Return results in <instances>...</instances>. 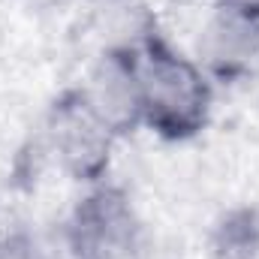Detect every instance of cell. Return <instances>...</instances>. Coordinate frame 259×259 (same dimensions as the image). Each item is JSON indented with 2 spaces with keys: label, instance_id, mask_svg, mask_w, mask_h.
I'll return each instance as SVG.
<instances>
[{
  "label": "cell",
  "instance_id": "3957f363",
  "mask_svg": "<svg viewBox=\"0 0 259 259\" xmlns=\"http://www.w3.org/2000/svg\"><path fill=\"white\" fill-rule=\"evenodd\" d=\"M46 136L58 166L75 181H100L106 175L115 136L91 115L78 91L64 94L52 106Z\"/></svg>",
  "mask_w": 259,
  "mask_h": 259
},
{
  "label": "cell",
  "instance_id": "6da1fadb",
  "mask_svg": "<svg viewBox=\"0 0 259 259\" xmlns=\"http://www.w3.org/2000/svg\"><path fill=\"white\" fill-rule=\"evenodd\" d=\"M145 127L169 142L193 139L208 127L214 88L196 58L172 49L160 33L136 52Z\"/></svg>",
  "mask_w": 259,
  "mask_h": 259
},
{
  "label": "cell",
  "instance_id": "5b68a950",
  "mask_svg": "<svg viewBox=\"0 0 259 259\" xmlns=\"http://www.w3.org/2000/svg\"><path fill=\"white\" fill-rule=\"evenodd\" d=\"M259 61V15L241 6L217 3L196 39V64L208 78L235 81Z\"/></svg>",
  "mask_w": 259,
  "mask_h": 259
},
{
  "label": "cell",
  "instance_id": "7a4b0ae2",
  "mask_svg": "<svg viewBox=\"0 0 259 259\" xmlns=\"http://www.w3.org/2000/svg\"><path fill=\"white\" fill-rule=\"evenodd\" d=\"M145 226L121 187H94L72 208L64 229L69 259H136Z\"/></svg>",
  "mask_w": 259,
  "mask_h": 259
},
{
  "label": "cell",
  "instance_id": "52a82bcc",
  "mask_svg": "<svg viewBox=\"0 0 259 259\" xmlns=\"http://www.w3.org/2000/svg\"><path fill=\"white\" fill-rule=\"evenodd\" d=\"M0 259H36V244L21 229L0 232Z\"/></svg>",
  "mask_w": 259,
  "mask_h": 259
},
{
  "label": "cell",
  "instance_id": "277c9868",
  "mask_svg": "<svg viewBox=\"0 0 259 259\" xmlns=\"http://www.w3.org/2000/svg\"><path fill=\"white\" fill-rule=\"evenodd\" d=\"M78 97L115 139L145 127L139 69L130 52H103L78 88Z\"/></svg>",
  "mask_w": 259,
  "mask_h": 259
},
{
  "label": "cell",
  "instance_id": "8992f818",
  "mask_svg": "<svg viewBox=\"0 0 259 259\" xmlns=\"http://www.w3.org/2000/svg\"><path fill=\"white\" fill-rule=\"evenodd\" d=\"M214 259H259V211L232 208L211 229Z\"/></svg>",
  "mask_w": 259,
  "mask_h": 259
}]
</instances>
